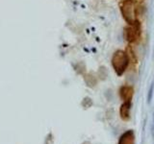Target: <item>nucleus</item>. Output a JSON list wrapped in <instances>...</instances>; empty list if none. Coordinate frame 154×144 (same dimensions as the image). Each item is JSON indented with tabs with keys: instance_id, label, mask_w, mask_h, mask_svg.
<instances>
[{
	"instance_id": "6e6552de",
	"label": "nucleus",
	"mask_w": 154,
	"mask_h": 144,
	"mask_svg": "<svg viewBox=\"0 0 154 144\" xmlns=\"http://www.w3.org/2000/svg\"><path fill=\"white\" fill-rule=\"evenodd\" d=\"M108 70L107 68H106L105 66H100L99 67V69H98V77L101 79V80H105V79H107V77H108Z\"/></svg>"
},
{
	"instance_id": "7ed1b4c3",
	"label": "nucleus",
	"mask_w": 154,
	"mask_h": 144,
	"mask_svg": "<svg viewBox=\"0 0 154 144\" xmlns=\"http://www.w3.org/2000/svg\"><path fill=\"white\" fill-rule=\"evenodd\" d=\"M123 36L125 40L129 43L136 42L141 36V24L137 21L133 25H128L124 28Z\"/></svg>"
},
{
	"instance_id": "1a4fd4ad",
	"label": "nucleus",
	"mask_w": 154,
	"mask_h": 144,
	"mask_svg": "<svg viewBox=\"0 0 154 144\" xmlns=\"http://www.w3.org/2000/svg\"><path fill=\"white\" fill-rule=\"evenodd\" d=\"M153 91H154V78L151 83V86H149L148 92H147V104H150L151 100H152V96H153Z\"/></svg>"
},
{
	"instance_id": "9d476101",
	"label": "nucleus",
	"mask_w": 154,
	"mask_h": 144,
	"mask_svg": "<svg viewBox=\"0 0 154 144\" xmlns=\"http://www.w3.org/2000/svg\"><path fill=\"white\" fill-rule=\"evenodd\" d=\"M82 106L85 108V109H89L93 106V100H91L90 97H85L84 100L82 101Z\"/></svg>"
},
{
	"instance_id": "20e7f679",
	"label": "nucleus",
	"mask_w": 154,
	"mask_h": 144,
	"mask_svg": "<svg viewBox=\"0 0 154 144\" xmlns=\"http://www.w3.org/2000/svg\"><path fill=\"white\" fill-rule=\"evenodd\" d=\"M134 95V88L131 86H122L119 88V96L123 102H131Z\"/></svg>"
},
{
	"instance_id": "9b49d317",
	"label": "nucleus",
	"mask_w": 154,
	"mask_h": 144,
	"mask_svg": "<svg viewBox=\"0 0 154 144\" xmlns=\"http://www.w3.org/2000/svg\"><path fill=\"white\" fill-rule=\"evenodd\" d=\"M152 134H153V137H154V123H153V126H152Z\"/></svg>"
},
{
	"instance_id": "f257e3e1",
	"label": "nucleus",
	"mask_w": 154,
	"mask_h": 144,
	"mask_svg": "<svg viewBox=\"0 0 154 144\" xmlns=\"http://www.w3.org/2000/svg\"><path fill=\"white\" fill-rule=\"evenodd\" d=\"M119 10L123 19L128 25H133L139 21L137 18V5L135 0H122L119 3Z\"/></svg>"
},
{
	"instance_id": "423d86ee",
	"label": "nucleus",
	"mask_w": 154,
	"mask_h": 144,
	"mask_svg": "<svg viewBox=\"0 0 154 144\" xmlns=\"http://www.w3.org/2000/svg\"><path fill=\"white\" fill-rule=\"evenodd\" d=\"M130 110H131V102H123L120 106L119 115L124 121H127L130 119Z\"/></svg>"
},
{
	"instance_id": "0eeeda50",
	"label": "nucleus",
	"mask_w": 154,
	"mask_h": 144,
	"mask_svg": "<svg viewBox=\"0 0 154 144\" xmlns=\"http://www.w3.org/2000/svg\"><path fill=\"white\" fill-rule=\"evenodd\" d=\"M85 82L88 86L94 88V86L96 85V83H97V79H96V77L93 76L91 74H88L85 77Z\"/></svg>"
},
{
	"instance_id": "f03ea898",
	"label": "nucleus",
	"mask_w": 154,
	"mask_h": 144,
	"mask_svg": "<svg viewBox=\"0 0 154 144\" xmlns=\"http://www.w3.org/2000/svg\"><path fill=\"white\" fill-rule=\"evenodd\" d=\"M130 59L127 55V53L122 50H117L112 56V66L118 76H122L129 65Z\"/></svg>"
},
{
	"instance_id": "39448f33",
	"label": "nucleus",
	"mask_w": 154,
	"mask_h": 144,
	"mask_svg": "<svg viewBox=\"0 0 154 144\" xmlns=\"http://www.w3.org/2000/svg\"><path fill=\"white\" fill-rule=\"evenodd\" d=\"M119 144H135V133L133 130H128L119 137Z\"/></svg>"
}]
</instances>
